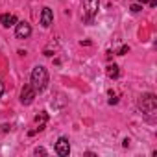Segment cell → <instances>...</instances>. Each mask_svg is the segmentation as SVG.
<instances>
[{
    "instance_id": "1",
    "label": "cell",
    "mask_w": 157,
    "mask_h": 157,
    "mask_svg": "<svg viewBox=\"0 0 157 157\" xmlns=\"http://www.w3.org/2000/svg\"><path fill=\"white\" fill-rule=\"evenodd\" d=\"M30 85L37 91V93H43L48 85V70L41 65H37L33 70H32V78H30Z\"/></svg>"
},
{
    "instance_id": "2",
    "label": "cell",
    "mask_w": 157,
    "mask_h": 157,
    "mask_svg": "<svg viewBox=\"0 0 157 157\" xmlns=\"http://www.w3.org/2000/svg\"><path fill=\"white\" fill-rule=\"evenodd\" d=\"M139 105H140V109H142L144 113H153V111H155V96H153L151 93L142 94L140 100H139Z\"/></svg>"
},
{
    "instance_id": "3",
    "label": "cell",
    "mask_w": 157,
    "mask_h": 157,
    "mask_svg": "<svg viewBox=\"0 0 157 157\" xmlns=\"http://www.w3.org/2000/svg\"><path fill=\"white\" fill-rule=\"evenodd\" d=\"M15 35H17V39H28L30 35H32V26L28 24V22H17L15 24Z\"/></svg>"
},
{
    "instance_id": "4",
    "label": "cell",
    "mask_w": 157,
    "mask_h": 157,
    "mask_svg": "<svg viewBox=\"0 0 157 157\" xmlns=\"http://www.w3.org/2000/svg\"><path fill=\"white\" fill-rule=\"evenodd\" d=\"M35 94H37V91H35L32 85H24L22 91H21V102H22L24 105H30V104L33 102Z\"/></svg>"
},
{
    "instance_id": "5",
    "label": "cell",
    "mask_w": 157,
    "mask_h": 157,
    "mask_svg": "<svg viewBox=\"0 0 157 157\" xmlns=\"http://www.w3.org/2000/svg\"><path fill=\"white\" fill-rule=\"evenodd\" d=\"M56 153L61 155V157H67L70 153V142L67 137H59L57 142H56Z\"/></svg>"
},
{
    "instance_id": "6",
    "label": "cell",
    "mask_w": 157,
    "mask_h": 157,
    "mask_svg": "<svg viewBox=\"0 0 157 157\" xmlns=\"http://www.w3.org/2000/svg\"><path fill=\"white\" fill-rule=\"evenodd\" d=\"M52 22H54V13H52V10H50V8H43V11H41V24H43V28H48Z\"/></svg>"
},
{
    "instance_id": "7",
    "label": "cell",
    "mask_w": 157,
    "mask_h": 157,
    "mask_svg": "<svg viewBox=\"0 0 157 157\" xmlns=\"http://www.w3.org/2000/svg\"><path fill=\"white\" fill-rule=\"evenodd\" d=\"M0 24L4 28H11L17 24V17L13 13H4V15H0Z\"/></svg>"
},
{
    "instance_id": "8",
    "label": "cell",
    "mask_w": 157,
    "mask_h": 157,
    "mask_svg": "<svg viewBox=\"0 0 157 157\" xmlns=\"http://www.w3.org/2000/svg\"><path fill=\"white\" fill-rule=\"evenodd\" d=\"M98 6H100V0H85V8H87L89 17H94V15H96Z\"/></svg>"
},
{
    "instance_id": "9",
    "label": "cell",
    "mask_w": 157,
    "mask_h": 157,
    "mask_svg": "<svg viewBox=\"0 0 157 157\" xmlns=\"http://www.w3.org/2000/svg\"><path fill=\"white\" fill-rule=\"evenodd\" d=\"M107 76H109V78H118V76H120L118 67H117V65H109V67H107Z\"/></svg>"
},
{
    "instance_id": "10",
    "label": "cell",
    "mask_w": 157,
    "mask_h": 157,
    "mask_svg": "<svg viewBox=\"0 0 157 157\" xmlns=\"http://www.w3.org/2000/svg\"><path fill=\"white\" fill-rule=\"evenodd\" d=\"M140 10H142V6H140V4H137V2H135V4H131V11H133V13H139Z\"/></svg>"
},
{
    "instance_id": "11",
    "label": "cell",
    "mask_w": 157,
    "mask_h": 157,
    "mask_svg": "<svg viewBox=\"0 0 157 157\" xmlns=\"http://www.w3.org/2000/svg\"><path fill=\"white\" fill-rule=\"evenodd\" d=\"M33 153H35V155H44V153H46V150H44V148H35V150H33Z\"/></svg>"
},
{
    "instance_id": "12",
    "label": "cell",
    "mask_w": 157,
    "mask_h": 157,
    "mask_svg": "<svg viewBox=\"0 0 157 157\" xmlns=\"http://www.w3.org/2000/svg\"><path fill=\"white\" fill-rule=\"evenodd\" d=\"M128 50H129V46H126V44H124V46L118 50V56H124V54H128Z\"/></svg>"
},
{
    "instance_id": "13",
    "label": "cell",
    "mask_w": 157,
    "mask_h": 157,
    "mask_svg": "<svg viewBox=\"0 0 157 157\" xmlns=\"http://www.w3.org/2000/svg\"><path fill=\"white\" fill-rule=\"evenodd\" d=\"M2 94H4V83L0 82V98H2Z\"/></svg>"
},
{
    "instance_id": "14",
    "label": "cell",
    "mask_w": 157,
    "mask_h": 157,
    "mask_svg": "<svg viewBox=\"0 0 157 157\" xmlns=\"http://www.w3.org/2000/svg\"><path fill=\"white\" fill-rule=\"evenodd\" d=\"M155 4H157L155 0H150V2H148V6H150V8H155Z\"/></svg>"
},
{
    "instance_id": "15",
    "label": "cell",
    "mask_w": 157,
    "mask_h": 157,
    "mask_svg": "<svg viewBox=\"0 0 157 157\" xmlns=\"http://www.w3.org/2000/svg\"><path fill=\"white\" fill-rule=\"evenodd\" d=\"M148 0H137V4H146Z\"/></svg>"
}]
</instances>
